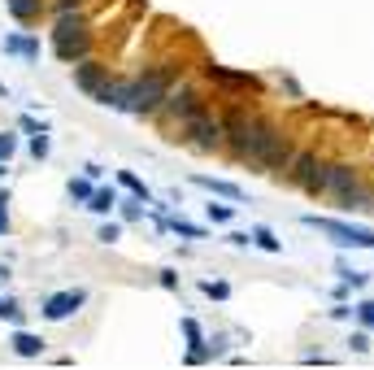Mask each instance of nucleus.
<instances>
[{"mask_svg": "<svg viewBox=\"0 0 374 370\" xmlns=\"http://www.w3.org/2000/svg\"><path fill=\"white\" fill-rule=\"evenodd\" d=\"M0 283H9V266H0Z\"/></svg>", "mask_w": 374, "mask_h": 370, "instance_id": "nucleus-38", "label": "nucleus"}, {"mask_svg": "<svg viewBox=\"0 0 374 370\" xmlns=\"http://www.w3.org/2000/svg\"><path fill=\"white\" fill-rule=\"evenodd\" d=\"M227 244H235V249H248V244H253V231H231Z\"/></svg>", "mask_w": 374, "mask_h": 370, "instance_id": "nucleus-33", "label": "nucleus"}, {"mask_svg": "<svg viewBox=\"0 0 374 370\" xmlns=\"http://www.w3.org/2000/svg\"><path fill=\"white\" fill-rule=\"evenodd\" d=\"M87 305V288H66V292H53V296H44V305L39 314L48 318V323H66V318H74Z\"/></svg>", "mask_w": 374, "mask_h": 370, "instance_id": "nucleus-6", "label": "nucleus"}, {"mask_svg": "<svg viewBox=\"0 0 374 370\" xmlns=\"http://www.w3.org/2000/svg\"><path fill=\"white\" fill-rule=\"evenodd\" d=\"M205 349H209V357H222V353H227V335H213V340H205Z\"/></svg>", "mask_w": 374, "mask_h": 370, "instance_id": "nucleus-32", "label": "nucleus"}, {"mask_svg": "<svg viewBox=\"0 0 374 370\" xmlns=\"http://www.w3.org/2000/svg\"><path fill=\"white\" fill-rule=\"evenodd\" d=\"M96 240H101V244H118L122 240V227H118V222H105V227L96 231Z\"/></svg>", "mask_w": 374, "mask_h": 370, "instance_id": "nucleus-29", "label": "nucleus"}, {"mask_svg": "<svg viewBox=\"0 0 374 370\" xmlns=\"http://www.w3.org/2000/svg\"><path fill=\"white\" fill-rule=\"evenodd\" d=\"M18 127H22V131H27V135H39V131H44V127H39V122H35L31 113H22V118H18Z\"/></svg>", "mask_w": 374, "mask_h": 370, "instance_id": "nucleus-34", "label": "nucleus"}, {"mask_svg": "<svg viewBox=\"0 0 374 370\" xmlns=\"http://www.w3.org/2000/svg\"><path fill=\"white\" fill-rule=\"evenodd\" d=\"M192 183H196V187H205V192H213V196H222V201H235V205H244V201H248V192H244L239 183H231V179H213V175H192Z\"/></svg>", "mask_w": 374, "mask_h": 370, "instance_id": "nucleus-11", "label": "nucleus"}, {"mask_svg": "<svg viewBox=\"0 0 374 370\" xmlns=\"http://www.w3.org/2000/svg\"><path fill=\"white\" fill-rule=\"evenodd\" d=\"M0 318H5V323H13V327H22V323H27V309H22L13 296H0Z\"/></svg>", "mask_w": 374, "mask_h": 370, "instance_id": "nucleus-19", "label": "nucleus"}, {"mask_svg": "<svg viewBox=\"0 0 374 370\" xmlns=\"http://www.w3.org/2000/svg\"><path fill=\"white\" fill-rule=\"evenodd\" d=\"M348 349H353V353H370V335H366V331H353V340H348Z\"/></svg>", "mask_w": 374, "mask_h": 370, "instance_id": "nucleus-31", "label": "nucleus"}, {"mask_svg": "<svg viewBox=\"0 0 374 370\" xmlns=\"http://www.w3.org/2000/svg\"><path fill=\"white\" fill-rule=\"evenodd\" d=\"M166 292H174V288H179V275H174V270H161V279H157Z\"/></svg>", "mask_w": 374, "mask_h": 370, "instance_id": "nucleus-35", "label": "nucleus"}, {"mask_svg": "<svg viewBox=\"0 0 374 370\" xmlns=\"http://www.w3.org/2000/svg\"><path fill=\"white\" fill-rule=\"evenodd\" d=\"M9 175V161H0V179H5Z\"/></svg>", "mask_w": 374, "mask_h": 370, "instance_id": "nucleus-39", "label": "nucleus"}, {"mask_svg": "<svg viewBox=\"0 0 374 370\" xmlns=\"http://www.w3.org/2000/svg\"><path fill=\"white\" fill-rule=\"evenodd\" d=\"M205 214H209V222H231L235 205H205Z\"/></svg>", "mask_w": 374, "mask_h": 370, "instance_id": "nucleus-27", "label": "nucleus"}, {"mask_svg": "<svg viewBox=\"0 0 374 370\" xmlns=\"http://www.w3.org/2000/svg\"><path fill=\"white\" fill-rule=\"evenodd\" d=\"M92 183H96V179H87V175H79V179H70V183H66V192H70V201H79V205H87V201H92V192H96Z\"/></svg>", "mask_w": 374, "mask_h": 370, "instance_id": "nucleus-18", "label": "nucleus"}, {"mask_svg": "<svg viewBox=\"0 0 374 370\" xmlns=\"http://www.w3.org/2000/svg\"><path fill=\"white\" fill-rule=\"evenodd\" d=\"M183 131L192 135L196 148H205V153H209V148H218L222 135H227V131H222V122H218L209 109H205V113H196V118H187V122H183Z\"/></svg>", "mask_w": 374, "mask_h": 370, "instance_id": "nucleus-8", "label": "nucleus"}, {"mask_svg": "<svg viewBox=\"0 0 374 370\" xmlns=\"http://www.w3.org/2000/svg\"><path fill=\"white\" fill-rule=\"evenodd\" d=\"M9 349H13L18 357H44V340H39L35 331H27V327H18V331L9 335Z\"/></svg>", "mask_w": 374, "mask_h": 370, "instance_id": "nucleus-13", "label": "nucleus"}, {"mask_svg": "<svg viewBox=\"0 0 374 370\" xmlns=\"http://www.w3.org/2000/svg\"><path fill=\"white\" fill-rule=\"evenodd\" d=\"M292 183H301L309 196H318V192H327V166H322L313 153H301V157H292Z\"/></svg>", "mask_w": 374, "mask_h": 370, "instance_id": "nucleus-7", "label": "nucleus"}, {"mask_svg": "<svg viewBox=\"0 0 374 370\" xmlns=\"http://www.w3.org/2000/svg\"><path fill=\"white\" fill-rule=\"evenodd\" d=\"M301 222L331 235V244H339V249H374V227H357V222H344V218H318V214H305Z\"/></svg>", "mask_w": 374, "mask_h": 370, "instance_id": "nucleus-4", "label": "nucleus"}, {"mask_svg": "<svg viewBox=\"0 0 374 370\" xmlns=\"http://www.w3.org/2000/svg\"><path fill=\"white\" fill-rule=\"evenodd\" d=\"M170 87H174V70L170 66H157V70H144L135 83H127V109L122 113H153V109H161L166 105V96H170Z\"/></svg>", "mask_w": 374, "mask_h": 370, "instance_id": "nucleus-2", "label": "nucleus"}, {"mask_svg": "<svg viewBox=\"0 0 374 370\" xmlns=\"http://www.w3.org/2000/svg\"><path fill=\"white\" fill-rule=\"evenodd\" d=\"M327 192L335 196L339 209H348V214L370 209V196H366V187H361L353 166H327Z\"/></svg>", "mask_w": 374, "mask_h": 370, "instance_id": "nucleus-5", "label": "nucleus"}, {"mask_svg": "<svg viewBox=\"0 0 374 370\" xmlns=\"http://www.w3.org/2000/svg\"><path fill=\"white\" fill-rule=\"evenodd\" d=\"M205 74H209V79L213 83H222V87H244V92H257V79H253V74H239V70H227V66H205Z\"/></svg>", "mask_w": 374, "mask_h": 370, "instance_id": "nucleus-12", "label": "nucleus"}, {"mask_svg": "<svg viewBox=\"0 0 374 370\" xmlns=\"http://www.w3.org/2000/svg\"><path fill=\"white\" fill-rule=\"evenodd\" d=\"M18 153V135H9V131H0V161H9Z\"/></svg>", "mask_w": 374, "mask_h": 370, "instance_id": "nucleus-28", "label": "nucleus"}, {"mask_svg": "<svg viewBox=\"0 0 374 370\" xmlns=\"http://www.w3.org/2000/svg\"><path fill=\"white\" fill-rule=\"evenodd\" d=\"M118 183L127 187L131 196H139V201H148V187H144V179L135 175V170H118Z\"/></svg>", "mask_w": 374, "mask_h": 370, "instance_id": "nucleus-20", "label": "nucleus"}, {"mask_svg": "<svg viewBox=\"0 0 374 370\" xmlns=\"http://www.w3.org/2000/svg\"><path fill=\"white\" fill-rule=\"evenodd\" d=\"M105 83H109V66H101V61H79L74 66V87L83 96H96Z\"/></svg>", "mask_w": 374, "mask_h": 370, "instance_id": "nucleus-9", "label": "nucleus"}, {"mask_svg": "<svg viewBox=\"0 0 374 370\" xmlns=\"http://www.w3.org/2000/svg\"><path fill=\"white\" fill-rule=\"evenodd\" d=\"M201 292L209 296V301H227V296H231V288L222 283V279H218V283H213V279H205V283H201Z\"/></svg>", "mask_w": 374, "mask_h": 370, "instance_id": "nucleus-25", "label": "nucleus"}, {"mask_svg": "<svg viewBox=\"0 0 374 370\" xmlns=\"http://www.w3.org/2000/svg\"><path fill=\"white\" fill-rule=\"evenodd\" d=\"M83 209H92V214H101V218H109V214L118 209V192H113V187H96V192H92V201H87Z\"/></svg>", "mask_w": 374, "mask_h": 370, "instance_id": "nucleus-17", "label": "nucleus"}, {"mask_svg": "<svg viewBox=\"0 0 374 370\" xmlns=\"http://www.w3.org/2000/svg\"><path fill=\"white\" fill-rule=\"evenodd\" d=\"M27 148H31V157H35V161H48V153H53V140H48V131H39V135H31Z\"/></svg>", "mask_w": 374, "mask_h": 370, "instance_id": "nucleus-23", "label": "nucleus"}, {"mask_svg": "<svg viewBox=\"0 0 374 370\" xmlns=\"http://www.w3.org/2000/svg\"><path fill=\"white\" fill-rule=\"evenodd\" d=\"M0 235H9V231H5V227H0Z\"/></svg>", "mask_w": 374, "mask_h": 370, "instance_id": "nucleus-40", "label": "nucleus"}, {"mask_svg": "<svg viewBox=\"0 0 374 370\" xmlns=\"http://www.w3.org/2000/svg\"><path fill=\"white\" fill-rule=\"evenodd\" d=\"M53 53L66 66L87 61V53H92V27H87V18H79V13H61L57 18V27H53Z\"/></svg>", "mask_w": 374, "mask_h": 370, "instance_id": "nucleus-3", "label": "nucleus"}, {"mask_svg": "<svg viewBox=\"0 0 374 370\" xmlns=\"http://www.w3.org/2000/svg\"><path fill=\"white\" fill-rule=\"evenodd\" d=\"M5 9L13 22H35L44 13V0H5Z\"/></svg>", "mask_w": 374, "mask_h": 370, "instance_id": "nucleus-16", "label": "nucleus"}, {"mask_svg": "<svg viewBox=\"0 0 374 370\" xmlns=\"http://www.w3.org/2000/svg\"><path fill=\"white\" fill-rule=\"evenodd\" d=\"M157 231H174L183 240H205V227H196V222H187V218H157Z\"/></svg>", "mask_w": 374, "mask_h": 370, "instance_id": "nucleus-15", "label": "nucleus"}, {"mask_svg": "<svg viewBox=\"0 0 374 370\" xmlns=\"http://www.w3.org/2000/svg\"><path fill=\"white\" fill-rule=\"evenodd\" d=\"M339 283H348V288H366V270H348V266L339 261Z\"/></svg>", "mask_w": 374, "mask_h": 370, "instance_id": "nucleus-26", "label": "nucleus"}, {"mask_svg": "<svg viewBox=\"0 0 374 370\" xmlns=\"http://www.w3.org/2000/svg\"><path fill=\"white\" fill-rule=\"evenodd\" d=\"M179 331H183V340H187V349H205V331L196 327V318H183Z\"/></svg>", "mask_w": 374, "mask_h": 370, "instance_id": "nucleus-22", "label": "nucleus"}, {"mask_svg": "<svg viewBox=\"0 0 374 370\" xmlns=\"http://www.w3.org/2000/svg\"><path fill=\"white\" fill-rule=\"evenodd\" d=\"M79 5H83V0H57L53 9H57V18H61V13H74V9H79Z\"/></svg>", "mask_w": 374, "mask_h": 370, "instance_id": "nucleus-36", "label": "nucleus"}, {"mask_svg": "<svg viewBox=\"0 0 374 370\" xmlns=\"http://www.w3.org/2000/svg\"><path fill=\"white\" fill-rule=\"evenodd\" d=\"M239 157L261 166V170H287L292 166V144H287V135H279V127L261 122V127L239 144Z\"/></svg>", "mask_w": 374, "mask_h": 370, "instance_id": "nucleus-1", "label": "nucleus"}, {"mask_svg": "<svg viewBox=\"0 0 374 370\" xmlns=\"http://www.w3.org/2000/svg\"><path fill=\"white\" fill-rule=\"evenodd\" d=\"M83 175H87V179H101V175H105V166H96V161H87V166H83Z\"/></svg>", "mask_w": 374, "mask_h": 370, "instance_id": "nucleus-37", "label": "nucleus"}, {"mask_svg": "<svg viewBox=\"0 0 374 370\" xmlns=\"http://www.w3.org/2000/svg\"><path fill=\"white\" fill-rule=\"evenodd\" d=\"M357 318H361L366 331H374V301H361V305H357Z\"/></svg>", "mask_w": 374, "mask_h": 370, "instance_id": "nucleus-30", "label": "nucleus"}, {"mask_svg": "<svg viewBox=\"0 0 374 370\" xmlns=\"http://www.w3.org/2000/svg\"><path fill=\"white\" fill-rule=\"evenodd\" d=\"M253 244H257V249H266V253H283V240H274L270 227H253Z\"/></svg>", "mask_w": 374, "mask_h": 370, "instance_id": "nucleus-21", "label": "nucleus"}, {"mask_svg": "<svg viewBox=\"0 0 374 370\" xmlns=\"http://www.w3.org/2000/svg\"><path fill=\"white\" fill-rule=\"evenodd\" d=\"M5 53L35 66V61H39V39H35V35H5Z\"/></svg>", "mask_w": 374, "mask_h": 370, "instance_id": "nucleus-14", "label": "nucleus"}, {"mask_svg": "<svg viewBox=\"0 0 374 370\" xmlns=\"http://www.w3.org/2000/svg\"><path fill=\"white\" fill-rule=\"evenodd\" d=\"M122 205V222H139L144 218V205L148 201H139V196H131V201H118Z\"/></svg>", "mask_w": 374, "mask_h": 370, "instance_id": "nucleus-24", "label": "nucleus"}, {"mask_svg": "<svg viewBox=\"0 0 374 370\" xmlns=\"http://www.w3.org/2000/svg\"><path fill=\"white\" fill-rule=\"evenodd\" d=\"M166 109H170L174 122H187V118H196V113H205V101H201L192 87H183V92H170V96H166Z\"/></svg>", "mask_w": 374, "mask_h": 370, "instance_id": "nucleus-10", "label": "nucleus"}]
</instances>
